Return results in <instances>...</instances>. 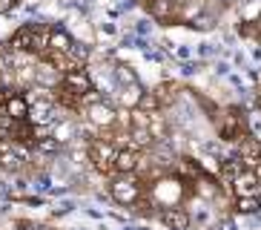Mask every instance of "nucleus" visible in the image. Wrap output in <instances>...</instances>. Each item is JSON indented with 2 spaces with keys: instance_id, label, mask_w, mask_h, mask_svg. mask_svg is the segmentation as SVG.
<instances>
[{
  "instance_id": "f257e3e1",
  "label": "nucleus",
  "mask_w": 261,
  "mask_h": 230,
  "mask_svg": "<svg viewBox=\"0 0 261 230\" xmlns=\"http://www.w3.org/2000/svg\"><path fill=\"white\" fill-rule=\"evenodd\" d=\"M84 112H86V121L98 127V130H115L118 121H121V115L112 104H107L103 98H98L95 92H89L84 98Z\"/></svg>"
},
{
  "instance_id": "f03ea898",
  "label": "nucleus",
  "mask_w": 261,
  "mask_h": 230,
  "mask_svg": "<svg viewBox=\"0 0 261 230\" xmlns=\"http://www.w3.org/2000/svg\"><path fill=\"white\" fill-rule=\"evenodd\" d=\"M109 196L121 207H132V204H138L141 196H144V181L135 173H126V176L115 173V178L109 181Z\"/></svg>"
},
{
  "instance_id": "7ed1b4c3",
  "label": "nucleus",
  "mask_w": 261,
  "mask_h": 230,
  "mask_svg": "<svg viewBox=\"0 0 261 230\" xmlns=\"http://www.w3.org/2000/svg\"><path fill=\"white\" fill-rule=\"evenodd\" d=\"M121 147H115V141H109V138H95L92 144H89V161H92V167L103 176H112L115 173V155Z\"/></svg>"
},
{
  "instance_id": "20e7f679",
  "label": "nucleus",
  "mask_w": 261,
  "mask_h": 230,
  "mask_svg": "<svg viewBox=\"0 0 261 230\" xmlns=\"http://www.w3.org/2000/svg\"><path fill=\"white\" fill-rule=\"evenodd\" d=\"M184 193H187V187L181 178H158L152 184V201L161 210L164 207H181L178 201L184 199Z\"/></svg>"
},
{
  "instance_id": "39448f33",
  "label": "nucleus",
  "mask_w": 261,
  "mask_h": 230,
  "mask_svg": "<svg viewBox=\"0 0 261 230\" xmlns=\"http://www.w3.org/2000/svg\"><path fill=\"white\" fill-rule=\"evenodd\" d=\"M66 92H72V95H77V98L84 101L89 92H95V84H92V75H89V69L81 66V69H69V72H63L61 84Z\"/></svg>"
},
{
  "instance_id": "423d86ee",
  "label": "nucleus",
  "mask_w": 261,
  "mask_h": 230,
  "mask_svg": "<svg viewBox=\"0 0 261 230\" xmlns=\"http://www.w3.org/2000/svg\"><path fill=\"white\" fill-rule=\"evenodd\" d=\"M23 164H26V153L20 150L17 141H0V170L17 173V170H23Z\"/></svg>"
},
{
  "instance_id": "0eeeda50",
  "label": "nucleus",
  "mask_w": 261,
  "mask_h": 230,
  "mask_svg": "<svg viewBox=\"0 0 261 230\" xmlns=\"http://www.w3.org/2000/svg\"><path fill=\"white\" fill-rule=\"evenodd\" d=\"M29 98L23 92L17 89H9L6 92V101H3V112L12 118V121H29Z\"/></svg>"
},
{
  "instance_id": "6e6552de",
  "label": "nucleus",
  "mask_w": 261,
  "mask_h": 230,
  "mask_svg": "<svg viewBox=\"0 0 261 230\" xmlns=\"http://www.w3.org/2000/svg\"><path fill=\"white\" fill-rule=\"evenodd\" d=\"M232 193H236V199H244V196H258L261 193V178L255 176V170H241L236 178H232Z\"/></svg>"
},
{
  "instance_id": "1a4fd4ad",
  "label": "nucleus",
  "mask_w": 261,
  "mask_h": 230,
  "mask_svg": "<svg viewBox=\"0 0 261 230\" xmlns=\"http://www.w3.org/2000/svg\"><path fill=\"white\" fill-rule=\"evenodd\" d=\"M218 132H221L224 141H236V144H238V141L247 135V130H244V115H238L236 109H232V112H227V115H221Z\"/></svg>"
},
{
  "instance_id": "9d476101",
  "label": "nucleus",
  "mask_w": 261,
  "mask_h": 230,
  "mask_svg": "<svg viewBox=\"0 0 261 230\" xmlns=\"http://www.w3.org/2000/svg\"><path fill=\"white\" fill-rule=\"evenodd\" d=\"M247 170H255L261 164V141L253 135H244L238 141V155H236Z\"/></svg>"
},
{
  "instance_id": "9b49d317",
  "label": "nucleus",
  "mask_w": 261,
  "mask_h": 230,
  "mask_svg": "<svg viewBox=\"0 0 261 230\" xmlns=\"http://www.w3.org/2000/svg\"><path fill=\"white\" fill-rule=\"evenodd\" d=\"M149 15L158 23H169L181 17V0H149Z\"/></svg>"
},
{
  "instance_id": "f8f14e48",
  "label": "nucleus",
  "mask_w": 261,
  "mask_h": 230,
  "mask_svg": "<svg viewBox=\"0 0 261 230\" xmlns=\"http://www.w3.org/2000/svg\"><path fill=\"white\" fill-rule=\"evenodd\" d=\"M141 164V150H135V147H121L115 155V173H121V176H126V173H135Z\"/></svg>"
},
{
  "instance_id": "ddd939ff",
  "label": "nucleus",
  "mask_w": 261,
  "mask_h": 230,
  "mask_svg": "<svg viewBox=\"0 0 261 230\" xmlns=\"http://www.w3.org/2000/svg\"><path fill=\"white\" fill-rule=\"evenodd\" d=\"M161 222L172 230H187L190 227V213L184 207H164L161 210Z\"/></svg>"
},
{
  "instance_id": "4468645a",
  "label": "nucleus",
  "mask_w": 261,
  "mask_h": 230,
  "mask_svg": "<svg viewBox=\"0 0 261 230\" xmlns=\"http://www.w3.org/2000/svg\"><path fill=\"white\" fill-rule=\"evenodd\" d=\"M72 43H75V40H72V35L66 29H61V26H49V52H69Z\"/></svg>"
},
{
  "instance_id": "2eb2a0df",
  "label": "nucleus",
  "mask_w": 261,
  "mask_h": 230,
  "mask_svg": "<svg viewBox=\"0 0 261 230\" xmlns=\"http://www.w3.org/2000/svg\"><path fill=\"white\" fill-rule=\"evenodd\" d=\"M135 109H144V112H158V109H161V101H158V95H155V92H141Z\"/></svg>"
},
{
  "instance_id": "dca6fc26",
  "label": "nucleus",
  "mask_w": 261,
  "mask_h": 230,
  "mask_svg": "<svg viewBox=\"0 0 261 230\" xmlns=\"http://www.w3.org/2000/svg\"><path fill=\"white\" fill-rule=\"evenodd\" d=\"M261 207L258 196H244V199H236V210L238 213H255Z\"/></svg>"
},
{
  "instance_id": "f3484780",
  "label": "nucleus",
  "mask_w": 261,
  "mask_h": 230,
  "mask_svg": "<svg viewBox=\"0 0 261 230\" xmlns=\"http://www.w3.org/2000/svg\"><path fill=\"white\" fill-rule=\"evenodd\" d=\"M17 6V0H0V15H9Z\"/></svg>"
},
{
  "instance_id": "a211bd4d",
  "label": "nucleus",
  "mask_w": 261,
  "mask_h": 230,
  "mask_svg": "<svg viewBox=\"0 0 261 230\" xmlns=\"http://www.w3.org/2000/svg\"><path fill=\"white\" fill-rule=\"evenodd\" d=\"M255 26H258V38H261V15H258V20H255Z\"/></svg>"
}]
</instances>
